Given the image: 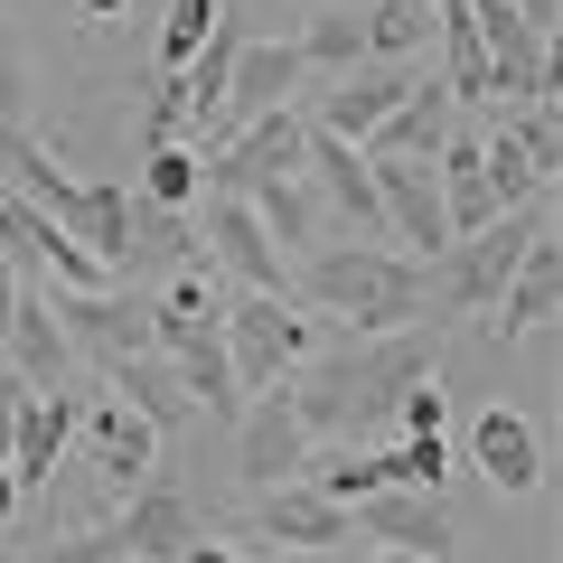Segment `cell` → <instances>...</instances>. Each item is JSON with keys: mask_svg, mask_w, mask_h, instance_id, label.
Wrapping results in <instances>:
<instances>
[{"mask_svg": "<svg viewBox=\"0 0 563 563\" xmlns=\"http://www.w3.org/2000/svg\"><path fill=\"white\" fill-rule=\"evenodd\" d=\"M103 526H113L122 563H169L179 544H198V536H207L198 507H188V488H179V479H161V470H151L132 498H113V517H103Z\"/></svg>", "mask_w": 563, "mask_h": 563, "instance_id": "10", "label": "cell"}, {"mask_svg": "<svg viewBox=\"0 0 563 563\" xmlns=\"http://www.w3.org/2000/svg\"><path fill=\"white\" fill-rule=\"evenodd\" d=\"M291 57H301V76L339 85L347 66H366V10H310L301 38H291Z\"/></svg>", "mask_w": 563, "mask_h": 563, "instance_id": "22", "label": "cell"}, {"mask_svg": "<svg viewBox=\"0 0 563 563\" xmlns=\"http://www.w3.org/2000/svg\"><path fill=\"white\" fill-rule=\"evenodd\" d=\"M217 20H225V0H169V20H161V66H169V76L207 47V29H217Z\"/></svg>", "mask_w": 563, "mask_h": 563, "instance_id": "26", "label": "cell"}, {"mask_svg": "<svg viewBox=\"0 0 563 563\" xmlns=\"http://www.w3.org/2000/svg\"><path fill=\"white\" fill-rule=\"evenodd\" d=\"M422 38H432V0H376V10H366V57L404 66Z\"/></svg>", "mask_w": 563, "mask_h": 563, "instance_id": "24", "label": "cell"}, {"mask_svg": "<svg viewBox=\"0 0 563 563\" xmlns=\"http://www.w3.org/2000/svg\"><path fill=\"white\" fill-rule=\"evenodd\" d=\"M188 225H198V263H207V273H235L244 291H282V282H291V263L273 254V235L254 225L244 198H198ZM282 301H291V291H282Z\"/></svg>", "mask_w": 563, "mask_h": 563, "instance_id": "8", "label": "cell"}, {"mask_svg": "<svg viewBox=\"0 0 563 563\" xmlns=\"http://www.w3.org/2000/svg\"><path fill=\"white\" fill-rule=\"evenodd\" d=\"M20 301H29V282L10 273V263H0V329H10V310H20Z\"/></svg>", "mask_w": 563, "mask_h": 563, "instance_id": "34", "label": "cell"}, {"mask_svg": "<svg viewBox=\"0 0 563 563\" xmlns=\"http://www.w3.org/2000/svg\"><path fill=\"white\" fill-rule=\"evenodd\" d=\"M0 526H20V488H10V470H0Z\"/></svg>", "mask_w": 563, "mask_h": 563, "instance_id": "35", "label": "cell"}, {"mask_svg": "<svg viewBox=\"0 0 563 563\" xmlns=\"http://www.w3.org/2000/svg\"><path fill=\"white\" fill-rule=\"evenodd\" d=\"M413 85H422L413 66H385V57H366V66H347V76L329 85V95H310V113H301V122H310V132H329V141H347V151H357V141L376 132V122L395 113V103L413 95Z\"/></svg>", "mask_w": 563, "mask_h": 563, "instance_id": "11", "label": "cell"}, {"mask_svg": "<svg viewBox=\"0 0 563 563\" xmlns=\"http://www.w3.org/2000/svg\"><path fill=\"white\" fill-rule=\"evenodd\" d=\"M263 563H339V554H263Z\"/></svg>", "mask_w": 563, "mask_h": 563, "instance_id": "37", "label": "cell"}, {"mask_svg": "<svg viewBox=\"0 0 563 563\" xmlns=\"http://www.w3.org/2000/svg\"><path fill=\"white\" fill-rule=\"evenodd\" d=\"M103 385H113V404H132L151 432H179V422L198 413V404L179 395V366H169L161 347H141V357H113V366H103Z\"/></svg>", "mask_w": 563, "mask_h": 563, "instance_id": "19", "label": "cell"}, {"mask_svg": "<svg viewBox=\"0 0 563 563\" xmlns=\"http://www.w3.org/2000/svg\"><path fill=\"white\" fill-rule=\"evenodd\" d=\"M132 198H141V207H169V217H188V207L207 198V161L188 151V141H169V151H141Z\"/></svg>", "mask_w": 563, "mask_h": 563, "instance_id": "23", "label": "cell"}, {"mask_svg": "<svg viewBox=\"0 0 563 563\" xmlns=\"http://www.w3.org/2000/svg\"><path fill=\"white\" fill-rule=\"evenodd\" d=\"M169 563H254V554H244V544H225V536H198V544H179Z\"/></svg>", "mask_w": 563, "mask_h": 563, "instance_id": "32", "label": "cell"}, {"mask_svg": "<svg viewBox=\"0 0 563 563\" xmlns=\"http://www.w3.org/2000/svg\"><path fill=\"white\" fill-rule=\"evenodd\" d=\"M20 413H29V385H20V366L0 357V451H10V432H20Z\"/></svg>", "mask_w": 563, "mask_h": 563, "instance_id": "31", "label": "cell"}, {"mask_svg": "<svg viewBox=\"0 0 563 563\" xmlns=\"http://www.w3.org/2000/svg\"><path fill=\"white\" fill-rule=\"evenodd\" d=\"M544 198H554V188H544ZM544 198H536V207H507L498 225H479V235L442 244V254L422 263V320H488V301L507 291V273L554 235Z\"/></svg>", "mask_w": 563, "mask_h": 563, "instance_id": "3", "label": "cell"}, {"mask_svg": "<svg viewBox=\"0 0 563 563\" xmlns=\"http://www.w3.org/2000/svg\"><path fill=\"white\" fill-rule=\"evenodd\" d=\"M76 10L85 20H113V10H132V0H76Z\"/></svg>", "mask_w": 563, "mask_h": 563, "instance_id": "36", "label": "cell"}, {"mask_svg": "<svg viewBox=\"0 0 563 563\" xmlns=\"http://www.w3.org/2000/svg\"><path fill=\"white\" fill-rule=\"evenodd\" d=\"M76 422H85V395H76V385H57V395H29L20 432H10V451H0V470H10V488H20V507L47 498V479H57L66 442H76Z\"/></svg>", "mask_w": 563, "mask_h": 563, "instance_id": "12", "label": "cell"}, {"mask_svg": "<svg viewBox=\"0 0 563 563\" xmlns=\"http://www.w3.org/2000/svg\"><path fill=\"white\" fill-rule=\"evenodd\" d=\"M29 563H122V544H113V526H76V536H57V544H38Z\"/></svg>", "mask_w": 563, "mask_h": 563, "instance_id": "29", "label": "cell"}, {"mask_svg": "<svg viewBox=\"0 0 563 563\" xmlns=\"http://www.w3.org/2000/svg\"><path fill=\"white\" fill-rule=\"evenodd\" d=\"M254 536L282 544V554H339V544H357L347 536V507H329L320 488H301V479L254 498Z\"/></svg>", "mask_w": 563, "mask_h": 563, "instance_id": "14", "label": "cell"}, {"mask_svg": "<svg viewBox=\"0 0 563 563\" xmlns=\"http://www.w3.org/2000/svg\"><path fill=\"white\" fill-rule=\"evenodd\" d=\"M347 536L376 544V554H432V563H451L461 526H451V498H432V488H376V498L347 507Z\"/></svg>", "mask_w": 563, "mask_h": 563, "instance_id": "7", "label": "cell"}, {"mask_svg": "<svg viewBox=\"0 0 563 563\" xmlns=\"http://www.w3.org/2000/svg\"><path fill=\"white\" fill-rule=\"evenodd\" d=\"M0 357L20 366L29 395H57V385L76 376V347H66V329H57V310H47V291H29V301L10 310V329H0Z\"/></svg>", "mask_w": 563, "mask_h": 563, "instance_id": "17", "label": "cell"}, {"mask_svg": "<svg viewBox=\"0 0 563 563\" xmlns=\"http://www.w3.org/2000/svg\"><path fill=\"white\" fill-rule=\"evenodd\" d=\"M554 301H563V244L544 235L536 254L507 273V291L488 301V320H479V329H488V339H536V329L554 320Z\"/></svg>", "mask_w": 563, "mask_h": 563, "instance_id": "18", "label": "cell"}, {"mask_svg": "<svg viewBox=\"0 0 563 563\" xmlns=\"http://www.w3.org/2000/svg\"><path fill=\"white\" fill-rule=\"evenodd\" d=\"M385 479H395V488H432V498H442L451 442H442V432H432V442H385Z\"/></svg>", "mask_w": 563, "mask_h": 563, "instance_id": "28", "label": "cell"}, {"mask_svg": "<svg viewBox=\"0 0 563 563\" xmlns=\"http://www.w3.org/2000/svg\"><path fill=\"white\" fill-rule=\"evenodd\" d=\"M10 132H29V76H20V57H0V141Z\"/></svg>", "mask_w": 563, "mask_h": 563, "instance_id": "30", "label": "cell"}, {"mask_svg": "<svg viewBox=\"0 0 563 563\" xmlns=\"http://www.w3.org/2000/svg\"><path fill=\"white\" fill-rule=\"evenodd\" d=\"M225 432H235V479L254 488V498H263V488H291V479H301V461L320 451L301 432V413H291L282 385H273V395H244V413L225 422Z\"/></svg>", "mask_w": 563, "mask_h": 563, "instance_id": "6", "label": "cell"}, {"mask_svg": "<svg viewBox=\"0 0 563 563\" xmlns=\"http://www.w3.org/2000/svg\"><path fill=\"white\" fill-rule=\"evenodd\" d=\"M85 442H95V470H103V488H113V498H132V488L161 470V432H151L132 404H113V395L85 404Z\"/></svg>", "mask_w": 563, "mask_h": 563, "instance_id": "16", "label": "cell"}, {"mask_svg": "<svg viewBox=\"0 0 563 563\" xmlns=\"http://www.w3.org/2000/svg\"><path fill=\"white\" fill-rule=\"evenodd\" d=\"M282 291H291V310H310L320 329H347V339H385V329L422 320V263L395 244H320L291 263Z\"/></svg>", "mask_w": 563, "mask_h": 563, "instance_id": "2", "label": "cell"}, {"mask_svg": "<svg viewBox=\"0 0 563 563\" xmlns=\"http://www.w3.org/2000/svg\"><path fill=\"white\" fill-rule=\"evenodd\" d=\"M47 310H57V329H66V347L76 357H95V366H113V357H141L151 347V301L141 291H47Z\"/></svg>", "mask_w": 563, "mask_h": 563, "instance_id": "9", "label": "cell"}, {"mask_svg": "<svg viewBox=\"0 0 563 563\" xmlns=\"http://www.w3.org/2000/svg\"><path fill=\"white\" fill-rule=\"evenodd\" d=\"M498 132L526 151V169H536L544 188H554V169H563V132H554V103H507L498 113Z\"/></svg>", "mask_w": 563, "mask_h": 563, "instance_id": "25", "label": "cell"}, {"mask_svg": "<svg viewBox=\"0 0 563 563\" xmlns=\"http://www.w3.org/2000/svg\"><path fill=\"white\" fill-rule=\"evenodd\" d=\"M188 122H198L188 85L161 76V85H151V103H141V151H169V141H188Z\"/></svg>", "mask_w": 563, "mask_h": 563, "instance_id": "27", "label": "cell"}, {"mask_svg": "<svg viewBox=\"0 0 563 563\" xmlns=\"http://www.w3.org/2000/svg\"><path fill=\"white\" fill-rule=\"evenodd\" d=\"M254 225L273 235V254L282 263H301V254H320V235H329V217H320V198H310V179H273V188H254Z\"/></svg>", "mask_w": 563, "mask_h": 563, "instance_id": "20", "label": "cell"}, {"mask_svg": "<svg viewBox=\"0 0 563 563\" xmlns=\"http://www.w3.org/2000/svg\"><path fill=\"white\" fill-rule=\"evenodd\" d=\"M66 235L113 273L122 263V235H132V188L122 179H76V207H66Z\"/></svg>", "mask_w": 563, "mask_h": 563, "instance_id": "21", "label": "cell"}, {"mask_svg": "<svg viewBox=\"0 0 563 563\" xmlns=\"http://www.w3.org/2000/svg\"><path fill=\"white\" fill-rule=\"evenodd\" d=\"M432 376H442V320H413V329H385V339L310 347L282 395H291L310 442H366V432H385L395 395H413Z\"/></svg>", "mask_w": 563, "mask_h": 563, "instance_id": "1", "label": "cell"}, {"mask_svg": "<svg viewBox=\"0 0 563 563\" xmlns=\"http://www.w3.org/2000/svg\"><path fill=\"white\" fill-rule=\"evenodd\" d=\"M451 132H461V103H451L442 85L422 76L413 95H404L395 113H385L376 132L357 141V161H442V141H451Z\"/></svg>", "mask_w": 563, "mask_h": 563, "instance_id": "15", "label": "cell"}, {"mask_svg": "<svg viewBox=\"0 0 563 563\" xmlns=\"http://www.w3.org/2000/svg\"><path fill=\"white\" fill-rule=\"evenodd\" d=\"M507 10H517V20H526V29H536V38H544V47H554V20H563V0H507Z\"/></svg>", "mask_w": 563, "mask_h": 563, "instance_id": "33", "label": "cell"}, {"mask_svg": "<svg viewBox=\"0 0 563 563\" xmlns=\"http://www.w3.org/2000/svg\"><path fill=\"white\" fill-rule=\"evenodd\" d=\"M470 470H479L498 498H526V488H544V432L526 413H507V404H488V413L470 422Z\"/></svg>", "mask_w": 563, "mask_h": 563, "instance_id": "13", "label": "cell"}, {"mask_svg": "<svg viewBox=\"0 0 563 563\" xmlns=\"http://www.w3.org/2000/svg\"><path fill=\"white\" fill-rule=\"evenodd\" d=\"M301 141H310L301 103L291 113H254L225 151H207V198H254L273 179H301Z\"/></svg>", "mask_w": 563, "mask_h": 563, "instance_id": "5", "label": "cell"}, {"mask_svg": "<svg viewBox=\"0 0 563 563\" xmlns=\"http://www.w3.org/2000/svg\"><path fill=\"white\" fill-rule=\"evenodd\" d=\"M320 339H329V329L310 320V310H291L282 291H244V301L225 310V357H235V385H244V395L291 385V366H301Z\"/></svg>", "mask_w": 563, "mask_h": 563, "instance_id": "4", "label": "cell"}]
</instances>
